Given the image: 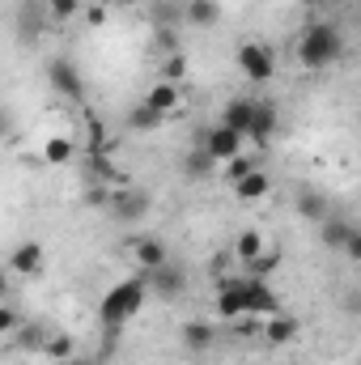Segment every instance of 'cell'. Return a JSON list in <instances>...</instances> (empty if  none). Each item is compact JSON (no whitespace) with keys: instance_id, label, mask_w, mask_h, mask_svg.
<instances>
[{"instance_id":"6da1fadb","label":"cell","mask_w":361,"mask_h":365,"mask_svg":"<svg viewBox=\"0 0 361 365\" xmlns=\"http://www.w3.org/2000/svg\"><path fill=\"white\" fill-rule=\"evenodd\" d=\"M293 56H298V64L310 68V73L332 68V64L345 56V34H340V26H336V21H310V26L298 34Z\"/></svg>"},{"instance_id":"603a6c76","label":"cell","mask_w":361,"mask_h":365,"mask_svg":"<svg viewBox=\"0 0 361 365\" xmlns=\"http://www.w3.org/2000/svg\"><path fill=\"white\" fill-rule=\"evenodd\" d=\"M43 353H47L51 361H68V357L77 353V340H73L68 331H47V340H43Z\"/></svg>"},{"instance_id":"ffe728a7","label":"cell","mask_w":361,"mask_h":365,"mask_svg":"<svg viewBox=\"0 0 361 365\" xmlns=\"http://www.w3.org/2000/svg\"><path fill=\"white\" fill-rule=\"evenodd\" d=\"M13 336H17V349H21V353H43V340H47V327H43V323H34V319H21Z\"/></svg>"},{"instance_id":"cb8c5ba5","label":"cell","mask_w":361,"mask_h":365,"mask_svg":"<svg viewBox=\"0 0 361 365\" xmlns=\"http://www.w3.org/2000/svg\"><path fill=\"white\" fill-rule=\"evenodd\" d=\"M255 166H260V162H255L251 153H234L230 162H221V166H217V175H221V179H225V182H238V179H243V175H251Z\"/></svg>"},{"instance_id":"484cf974","label":"cell","mask_w":361,"mask_h":365,"mask_svg":"<svg viewBox=\"0 0 361 365\" xmlns=\"http://www.w3.org/2000/svg\"><path fill=\"white\" fill-rule=\"evenodd\" d=\"M183 77H187V56H183V51H175V56H162L158 81H171V86H179Z\"/></svg>"},{"instance_id":"7402d4cb","label":"cell","mask_w":361,"mask_h":365,"mask_svg":"<svg viewBox=\"0 0 361 365\" xmlns=\"http://www.w3.org/2000/svg\"><path fill=\"white\" fill-rule=\"evenodd\" d=\"M234 255H238L243 264L260 259V255H264V234H260V230H243V234L234 238Z\"/></svg>"},{"instance_id":"2e32d148","label":"cell","mask_w":361,"mask_h":365,"mask_svg":"<svg viewBox=\"0 0 361 365\" xmlns=\"http://www.w3.org/2000/svg\"><path fill=\"white\" fill-rule=\"evenodd\" d=\"M183 344H187L191 353H208V349L217 344V327L204 323V319H191V323H183Z\"/></svg>"},{"instance_id":"9c48e42d","label":"cell","mask_w":361,"mask_h":365,"mask_svg":"<svg viewBox=\"0 0 361 365\" xmlns=\"http://www.w3.org/2000/svg\"><path fill=\"white\" fill-rule=\"evenodd\" d=\"M43 264H47V251H43V242H17L13 251H9V272L13 276H39L43 272Z\"/></svg>"},{"instance_id":"d4e9b609","label":"cell","mask_w":361,"mask_h":365,"mask_svg":"<svg viewBox=\"0 0 361 365\" xmlns=\"http://www.w3.org/2000/svg\"><path fill=\"white\" fill-rule=\"evenodd\" d=\"M128 128H132V132H158V128H162V115H158L153 106H145V102H141V106L128 115Z\"/></svg>"},{"instance_id":"74e56055","label":"cell","mask_w":361,"mask_h":365,"mask_svg":"<svg viewBox=\"0 0 361 365\" xmlns=\"http://www.w3.org/2000/svg\"><path fill=\"white\" fill-rule=\"evenodd\" d=\"M51 365H68V361H51Z\"/></svg>"},{"instance_id":"f546056e","label":"cell","mask_w":361,"mask_h":365,"mask_svg":"<svg viewBox=\"0 0 361 365\" xmlns=\"http://www.w3.org/2000/svg\"><path fill=\"white\" fill-rule=\"evenodd\" d=\"M17 323H21V314H17L9 302H0V336H13V331H17Z\"/></svg>"},{"instance_id":"52a82bcc","label":"cell","mask_w":361,"mask_h":365,"mask_svg":"<svg viewBox=\"0 0 361 365\" xmlns=\"http://www.w3.org/2000/svg\"><path fill=\"white\" fill-rule=\"evenodd\" d=\"M276 123H280L276 102H255V106H251V123H247V136H243V140H251L255 149H268L272 136H276Z\"/></svg>"},{"instance_id":"4dcf8cb0","label":"cell","mask_w":361,"mask_h":365,"mask_svg":"<svg viewBox=\"0 0 361 365\" xmlns=\"http://www.w3.org/2000/svg\"><path fill=\"white\" fill-rule=\"evenodd\" d=\"M340 255H345V259H361V234H357V230H353V234L345 238V247H340Z\"/></svg>"},{"instance_id":"4316f807","label":"cell","mask_w":361,"mask_h":365,"mask_svg":"<svg viewBox=\"0 0 361 365\" xmlns=\"http://www.w3.org/2000/svg\"><path fill=\"white\" fill-rule=\"evenodd\" d=\"M43 9H47V21H73L86 9V0H47Z\"/></svg>"},{"instance_id":"1f68e13d","label":"cell","mask_w":361,"mask_h":365,"mask_svg":"<svg viewBox=\"0 0 361 365\" xmlns=\"http://www.w3.org/2000/svg\"><path fill=\"white\" fill-rule=\"evenodd\" d=\"M81 13H86L90 26H102V21H106V4H90V9H81Z\"/></svg>"},{"instance_id":"7a4b0ae2","label":"cell","mask_w":361,"mask_h":365,"mask_svg":"<svg viewBox=\"0 0 361 365\" xmlns=\"http://www.w3.org/2000/svg\"><path fill=\"white\" fill-rule=\"evenodd\" d=\"M145 297H149L145 276H128V280L111 284V289H106V297L98 302V323H102V327H123L128 319H136V314H141Z\"/></svg>"},{"instance_id":"83f0119b","label":"cell","mask_w":361,"mask_h":365,"mask_svg":"<svg viewBox=\"0 0 361 365\" xmlns=\"http://www.w3.org/2000/svg\"><path fill=\"white\" fill-rule=\"evenodd\" d=\"M153 47H158V56H175V51H183L179 30H175V26H153Z\"/></svg>"},{"instance_id":"7c38bea8","label":"cell","mask_w":361,"mask_h":365,"mask_svg":"<svg viewBox=\"0 0 361 365\" xmlns=\"http://www.w3.org/2000/svg\"><path fill=\"white\" fill-rule=\"evenodd\" d=\"M132 259H136L141 272H153V268H162L171 255H166V242H162V238H136V242H132Z\"/></svg>"},{"instance_id":"277c9868","label":"cell","mask_w":361,"mask_h":365,"mask_svg":"<svg viewBox=\"0 0 361 365\" xmlns=\"http://www.w3.org/2000/svg\"><path fill=\"white\" fill-rule=\"evenodd\" d=\"M238 73L247 77V81H255V86H264L276 77V56H272V47L264 43H238Z\"/></svg>"},{"instance_id":"9a60e30c","label":"cell","mask_w":361,"mask_h":365,"mask_svg":"<svg viewBox=\"0 0 361 365\" xmlns=\"http://www.w3.org/2000/svg\"><path fill=\"white\" fill-rule=\"evenodd\" d=\"M183 21L195 26V30H208V26L221 21V4L217 0H187L183 4Z\"/></svg>"},{"instance_id":"44dd1931","label":"cell","mask_w":361,"mask_h":365,"mask_svg":"<svg viewBox=\"0 0 361 365\" xmlns=\"http://www.w3.org/2000/svg\"><path fill=\"white\" fill-rule=\"evenodd\" d=\"M323 225V242H327V251H340L345 247V238L357 230L353 221H345V217H327V221H319Z\"/></svg>"},{"instance_id":"ac0fdd59","label":"cell","mask_w":361,"mask_h":365,"mask_svg":"<svg viewBox=\"0 0 361 365\" xmlns=\"http://www.w3.org/2000/svg\"><path fill=\"white\" fill-rule=\"evenodd\" d=\"M298 217H302V221H315V225H319V221H327V217H332L327 195H319V191H310V187H306V191L298 195Z\"/></svg>"},{"instance_id":"3957f363","label":"cell","mask_w":361,"mask_h":365,"mask_svg":"<svg viewBox=\"0 0 361 365\" xmlns=\"http://www.w3.org/2000/svg\"><path fill=\"white\" fill-rule=\"evenodd\" d=\"M106 212H111V221H119V225H141V221L153 212V195H149L145 187H132V182L111 187Z\"/></svg>"},{"instance_id":"5b68a950","label":"cell","mask_w":361,"mask_h":365,"mask_svg":"<svg viewBox=\"0 0 361 365\" xmlns=\"http://www.w3.org/2000/svg\"><path fill=\"white\" fill-rule=\"evenodd\" d=\"M213 310H217V319H230V323L247 319V293H243V276H221V280H217Z\"/></svg>"},{"instance_id":"5bb4252c","label":"cell","mask_w":361,"mask_h":365,"mask_svg":"<svg viewBox=\"0 0 361 365\" xmlns=\"http://www.w3.org/2000/svg\"><path fill=\"white\" fill-rule=\"evenodd\" d=\"M145 106H153V110L166 119V115H175V110L183 106V90L179 86H171V81H158L153 90L145 93Z\"/></svg>"},{"instance_id":"d6986e66","label":"cell","mask_w":361,"mask_h":365,"mask_svg":"<svg viewBox=\"0 0 361 365\" xmlns=\"http://www.w3.org/2000/svg\"><path fill=\"white\" fill-rule=\"evenodd\" d=\"M73 158H77L73 136H47V140H43V162H47V166H64V162H73Z\"/></svg>"},{"instance_id":"836d02e7","label":"cell","mask_w":361,"mask_h":365,"mask_svg":"<svg viewBox=\"0 0 361 365\" xmlns=\"http://www.w3.org/2000/svg\"><path fill=\"white\" fill-rule=\"evenodd\" d=\"M68 365H98L93 357H68Z\"/></svg>"},{"instance_id":"d6a6232c","label":"cell","mask_w":361,"mask_h":365,"mask_svg":"<svg viewBox=\"0 0 361 365\" xmlns=\"http://www.w3.org/2000/svg\"><path fill=\"white\" fill-rule=\"evenodd\" d=\"M9 293H13V280H9V268H0V302H9Z\"/></svg>"},{"instance_id":"e575fe53","label":"cell","mask_w":361,"mask_h":365,"mask_svg":"<svg viewBox=\"0 0 361 365\" xmlns=\"http://www.w3.org/2000/svg\"><path fill=\"white\" fill-rule=\"evenodd\" d=\"M4 132H9V119H4V115H0V136H4Z\"/></svg>"},{"instance_id":"d590c367","label":"cell","mask_w":361,"mask_h":365,"mask_svg":"<svg viewBox=\"0 0 361 365\" xmlns=\"http://www.w3.org/2000/svg\"><path fill=\"white\" fill-rule=\"evenodd\" d=\"M327 4H353V0H327Z\"/></svg>"},{"instance_id":"8fae6325","label":"cell","mask_w":361,"mask_h":365,"mask_svg":"<svg viewBox=\"0 0 361 365\" xmlns=\"http://www.w3.org/2000/svg\"><path fill=\"white\" fill-rule=\"evenodd\" d=\"M260 336H264V344H272V349L293 344V340H298V319L285 314V310H276L268 319H260Z\"/></svg>"},{"instance_id":"f1b7e54d","label":"cell","mask_w":361,"mask_h":365,"mask_svg":"<svg viewBox=\"0 0 361 365\" xmlns=\"http://www.w3.org/2000/svg\"><path fill=\"white\" fill-rule=\"evenodd\" d=\"M187 170H191V175H213V170H217V162H213L204 149H195V153L187 158Z\"/></svg>"},{"instance_id":"8992f818","label":"cell","mask_w":361,"mask_h":365,"mask_svg":"<svg viewBox=\"0 0 361 365\" xmlns=\"http://www.w3.org/2000/svg\"><path fill=\"white\" fill-rule=\"evenodd\" d=\"M145 276V289L149 293H158V297H166V302H175L187 293V268L175 264V259H166L162 268H153V272H141Z\"/></svg>"},{"instance_id":"4fadbf2b","label":"cell","mask_w":361,"mask_h":365,"mask_svg":"<svg viewBox=\"0 0 361 365\" xmlns=\"http://www.w3.org/2000/svg\"><path fill=\"white\" fill-rule=\"evenodd\" d=\"M230 187H234V195H238L243 204H260V200H264V195L272 191V179L264 175V170H260V166H255L251 175H243V179L230 182Z\"/></svg>"},{"instance_id":"30bf717a","label":"cell","mask_w":361,"mask_h":365,"mask_svg":"<svg viewBox=\"0 0 361 365\" xmlns=\"http://www.w3.org/2000/svg\"><path fill=\"white\" fill-rule=\"evenodd\" d=\"M47 77H51V86L64 93V98H73V102H81V93H86V86H81V68L73 64V60H51V68H47Z\"/></svg>"},{"instance_id":"ba28073f","label":"cell","mask_w":361,"mask_h":365,"mask_svg":"<svg viewBox=\"0 0 361 365\" xmlns=\"http://www.w3.org/2000/svg\"><path fill=\"white\" fill-rule=\"evenodd\" d=\"M200 149H204V153H208V158H213V162L221 166V162H230L234 153H243V136L217 123V128H208V132H204V140H200Z\"/></svg>"},{"instance_id":"8d00e7d4","label":"cell","mask_w":361,"mask_h":365,"mask_svg":"<svg viewBox=\"0 0 361 365\" xmlns=\"http://www.w3.org/2000/svg\"><path fill=\"white\" fill-rule=\"evenodd\" d=\"M98 4H106V9H111V4H115V0H98Z\"/></svg>"},{"instance_id":"e0dca14e","label":"cell","mask_w":361,"mask_h":365,"mask_svg":"<svg viewBox=\"0 0 361 365\" xmlns=\"http://www.w3.org/2000/svg\"><path fill=\"white\" fill-rule=\"evenodd\" d=\"M251 98H234V102H225V110H221V128H230V132H238V136H247V123H251Z\"/></svg>"}]
</instances>
